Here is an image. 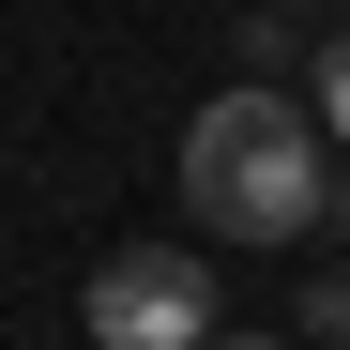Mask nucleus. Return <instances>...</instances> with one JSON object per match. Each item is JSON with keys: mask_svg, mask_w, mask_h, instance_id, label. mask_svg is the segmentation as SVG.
Segmentation results:
<instances>
[{"mask_svg": "<svg viewBox=\"0 0 350 350\" xmlns=\"http://www.w3.org/2000/svg\"><path fill=\"white\" fill-rule=\"evenodd\" d=\"M92 350H213L228 335V274H198V244H122L77 289Z\"/></svg>", "mask_w": 350, "mask_h": 350, "instance_id": "2", "label": "nucleus"}, {"mask_svg": "<svg viewBox=\"0 0 350 350\" xmlns=\"http://www.w3.org/2000/svg\"><path fill=\"white\" fill-rule=\"evenodd\" d=\"M335 137H320V107L305 92H274V77H244V92H213L198 122H183V213L213 228V244H305V228L335 213Z\"/></svg>", "mask_w": 350, "mask_h": 350, "instance_id": "1", "label": "nucleus"}, {"mask_svg": "<svg viewBox=\"0 0 350 350\" xmlns=\"http://www.w3.org/2000/svg\"><path fill=\"white\" fill-rule=\"evenodd\" d=\"M213 350H274V335H213Z\"/></svg>", "mask_w": 350, "mask_h": 350, "instance_id": "5", "label": "nucleus"}, {"mask_svg": "<svg viewBox=\"0 0 350 350\" xmlns=\"http://www.w3.org/2000/svg\"><path fill=\"white\" fill-rule=\"evenodd\" d=\"M274 16H305V31H335V16H320V0H274Z\"/></svg>", "mask_w": 350, "mask_h": 350, "instance_id": "4", "label": "nucleus"}, {"mask_svg": "<svg viewBox=\"0 0 350 350\" xmlns=\"http://www.w3.org/2000/svg\"><path fill=\"white\" fill-rule=\"evenodd\" d=\"M305 107H320V137L350 152V31H320V92H305Z\"/></svg>", "mask_w": 350, "mask_h": 350, "instance_id": "3", "label": "nucleus"}]
</instances>
